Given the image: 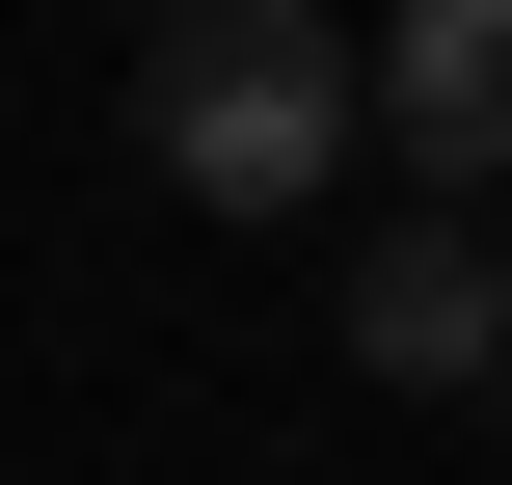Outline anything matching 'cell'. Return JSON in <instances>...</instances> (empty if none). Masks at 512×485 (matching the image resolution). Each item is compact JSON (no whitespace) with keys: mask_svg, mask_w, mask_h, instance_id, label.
I'll use <instances>...</instances> for the list:
<instances>
[{"mask_svg":"<svg viewBox=\"0 0 512 485\" xmlns=\"http://www.w3.org/2000/svg\"><path fill=\"white\" fill-rule=\"evenodd\" d=\"M486 270H512V243H486Z\"/></svg>","mask_w":512,"mask_h":485,"instance_id":"cell-5","label":"cell"},{"mask_svg":"<svg viewBox=\"0 0 512 485\" xmlns=\"http://www.w3.org/2000/svg\"><path fill=\"white\" fill-rule=\"evenodd\" d=\"M135 27H189V0H135Z\"/></svg>","mask_w":512,"mask_h":485,"instance_id":"cell-4","label":"cell"},{"mask_svg":"<svg viewBox=\"0 0 512 485\" xmlns=\"http://www.w3.org/2000/svg\"><path fill=\"white\" fill-rule=\"evenodd\" d=\"M351 378H405V405L512 378V270H486V216H378V243H351Z\"/></svg>","mask_w":512,"mask_h":485,"instance_id":"cell-2","label":"cell"},{"mask_svg":"<svg viewBox=\"0 0 512 485\" xmlns=\"http://www.w3.org/2000/svg\"><path fill=\"white\" fill-rule=\"evenodd\" d=\"M351 135H405L432 189H512V0H378V54H351Z\"/></svg>","mask_w":512,"mask_h":485,"instance_id":"cell-3","label":"cell"},{"mask_svg":"<svg viewBox=\"0 0 512 485\" xmlns=\"http://www.w3.org/2000/svg\"><path fill=\"white\" fill-rule=\"evenodd\" d=\"M135 162H162L189 216H297V189L351 162V27H324V0H189V27H135Z\"/></svg>","mask_w":512,"mask_h":485,"instance_id":"cell-1","label":"cell"}]
</instances>
